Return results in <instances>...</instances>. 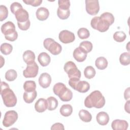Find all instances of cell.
<instances>
[{"label":"cell","instance_id":"cell-12","mask_svg":"<svg viewBox=\"0 0 130 130\" xmlns=\"http://www.w3.org/2000/svg\"><path fill=\"white\" fill-rule=\"evenodd\" d=\"M111 126L114 130H126L128 128V122L124 120L115 119L111 123Z\"/></svg>","mask_w":130,"mask_h":130},{"label":"cell","instance_id":"cell-43","mask_svg":"<svg viewBox=\"0 0 130 130\" xmlns=\"http://www.w3.org/2000/svg\"><path fill=\"white\" fill-rule=\"evenodd\" d=\"M5 38L6 40L9 41H11V42H13L14 41H15L17 38H18V33L16 31L9 34L8 35H6L5 36Z\"/></svg>","mask_w":130,"mask_h":130},{"label":"cell","instance_id":"cell-5","mask_svg":"<svg viewBox=\"0 0 130 130\" xmlns=\"http://www.w3.org/2000/svg\"><path fill=\"white\" fill-rule=\"evenodd\" d=\"M91 27L100 32H105L108 30L110 25L100 19V17L95 16L92 18L90 22Z\"/></svg>","mask_w":130,"mask_h":130},{"label":"cell","instance_id":"cell-33","mask_svg":"<svg viewBox=\"0 0 130 130\" xmlns=\"http://www.w3.org/2000/svg\"><path fill=\"white\" fill-rule=\"evenodd\" d=\"M17 77V74L15 70L11 69L7 71L5 74V78L8 81L15 80Z\"/></svg>","mask_w":130,"mask_h":130},{"label":"cell","instance_id":"cell-18","mask_svg":"<svg viewBox=\"0 0 130 130\" xmlns=\"http://www.w3.org/2000/svg\"><path fill=\"white\" fill-rule=\"evenodd\" d=\"M89 88L90 85L87 81L79 80L74 89L81 93H85L87 92Z\"/></svg>","mask_w":130,"mask_h":130},{"label":"cell","instance_id":"cell-10","mask_svg":"<svg viewBox=\"0 0 130 130\" xmlns=\"http://www.w3.org/2000/svg\"><path fill=\"white\" fill-rule=\"evenodd\" d=\"M51 83V77L47 73H43L39 77V83L43 88H48Z\"/></svg>","mask_w":130,"mask_h":130},{"label":"cell","instance_id":"cell-35","mask_svg":"<svg viewBox=\"0 0 130 130\" xmlns=\"http://www.w3.org/2000/svg\"><path fill=\"white\" fill-rule=\"evenodd\" d=\"M126 38V34L123 31H116L113 35L114 40L117 42H123Z\"/></svg>","mask_w":130,"mask_h":130},{"label":"cell","instance_id":"cell-31","mask_svg":"<svg viewBox=\"0 0 130 130\" xmlns=\"http://www.w3.org/2000/svg\"><path fill=\"white\" fill-rule=\"evenodd\" d=\"M0 50L3 54L7 55L11 53L13 50V47L10 44L4 43L1 45Z\"/></svg>","mask_w":130,"mask_h":130},{"label":"cell","instance_id":"cell-30","mask_svg":"<svg viewBox=\"0 0 130 130\" xmlns=\"http://www.w3.org/2000/svg\"><path fill=\"white\" fill-rule=\"evenodd\" d=\"M119 61L123 66H127L130 63V54L129 52L122 53L119 57Z\"/></svg>","mask_w":130,"mask_h":130},{"label":"cell","instance_id":"cell-14","mask_svg":"<svg viewBox=\"0 0 130 130\" xmlns=\"http://www.w3.org/2000/svg\"><path fill=\"white\" fill-rule=\"evenodd\" d=\"M2 32L5 35H8L15 31V26L11 21H7L1 26Z\"/></svg>","mask_w":130,"mask_h":130},{"label":"cell","instance_id":"cell-32","mask_svg":"<svg viewBox=\"0 0 130 130\" xmlns=\"http://www.w3.org/2000/svg\"><path fill=\"white\" fill-rule=\"evenodd\" d=\"M79 47H81L87 54L90 52L92 49V44L89 41H83L80 43Z\"/></svg>","mask_w":130,"mask_h":130},{"label":"cell","instance_id":"cell-22","mask_svg":"<svg viewBox=\"0 0 130 130\" xmlns=\"http://www.w3.org/2000/svg\"><path fill=\"white\" fill-rule=\"evenodd\" d=\"M37 96V91L35 90L31 92H24L23 93V100L26 103L30 104L33 102Z\"/></svg>","mask_w":130,"mask_h":130},{"label":"cell","instance_id":"cell-40","mask_svg":"<svg viewBox=\"0 0 130 130\" xmlns=\"http://www.w3.org/2000/svg\"><path fill=\"white\" fill-rule=\"evenodd\" d=\"M65 86H66L62 83L58 82V83H56L54 85L53 88V90L54 94L56 95H58L60 91Z\"/></svg>","mask_w":130,"mask_h":130},{"label":"cell","instance_id":"cell-28","mask_svg":"<svg viewBox=\"0 0 130 130\" xmlns=\"http://www.w3.org/2000/svg\"><path fill=\"white\" fill-rule=\"evenodd\" d=\"M36 84L35 81L32 80L26 81L23 84V88L26 92H31L35 90Z\"/></svg>","mask_w":130,"mask_h":130},{"label":"cell","instance_id":"cell-21","mask_svg":"<svg viewBox=\"0 0 130 130\" xmlns=\"http://www.w3.org/2000/svg\"><path fill=\"white\" fill-rule=\"evenodd\" d=\"M23 59L27 64H30L35 62V54L31 50H26L23 54Z\"/></svg>","mask_w":130,"mask_h":130},{"label":"cell","instance_id":"cell-13","mask_svg":"<svg viewBox=\"0 0 130 130\" xmlns=\"http://www.w3.org/2000/svg\"><path fill=\"white\" fill-rule=\"evenodd\" d=\"M73 57L78 62H83L86 58L87 53L81 47H78L74 50Z\"/></svg>","mask_w":130,"mask_h":130},{"label":"cell","instance_id":"cell-23","mask_svg":"<svg viewBox=\"0 0 130 130\" xmlns=\"http://www.w3.org/2000/svg\"><path fill=\"white\" fill-rule=\"evenodd\" d=\"M95 65L99 70H104L108 66V61L104 57H99L97 58L95 61Z\"/></svg>","mask_w":130,"mask_h":130},{"label":"cell","instance_id":"cell-9","mask_svg":"<svg viewBox=\"0 0 130 130\" xmlns=\"http://www.w3.org/2000/svg\"><path fill=\"white\" fill-rule=\"evenodd\" d=\"M59 39L60 42L64 44H68L74 41L75 36L73 32L68 30H63L59 34Z\"/></svg>","mask_w":130,"mask_h":130},{"label":"cell","instance_id":"cell-11","mask_svg":"<svg viewBox=\"0 0 130 130\" xmlns=\"http://www.w3.org/2000/svg\"><path fill=\"white\" fill-rule=\"evenodd\" d=\"M59 99L63 102H69L73 98V93L72 91L66 86L64 87L59 92L58 95Z\"/></svg>","mask_w":130,"mask_h":130},{"label":"cell","instance_id":"cell-36","mask_svg":"<svg viewBox=\"0 0 130 130\" xmlns=\"http://www.w3.org/2000/svg\"><path fill=\"white\" fill-rule=\"evenodd\" d=\"M77 34L79 38L81 39H87L90 36V32L89 30L84 27L79 28L77 31Z\"/></svg>","mask_w":130,"mask_h":130},{"label":"cell","instance_id":"cell-1","mask_svg":"<svg viewBox=\"0 0 130 130\" xmlns=\"http://www.w3.org/2000/svg\"><path fill=\"white\" fill-rule=\"evenodd\" d=\"M1 94L6 107H13L16 105L17 100L15 93L10 89L9 85L5 82L1 83Z\"/></svg>","mask_w":130,"mask_h":130},{"label":"cell","instance_id":"cell-29","mask_svg":"<svg viewBox=\"0 0 130 130\" xmlns=\"http://www.w3.org/2000/svg\"><path fill=\"white\" fill-rule=\"evenodd\" d=\"M96 74L95 69L92 66H87L85 68L84 71V75L85 77L87 79L93 78Z\"/></svg>","mask_w":130,"mask_h":130},{"label":"cell","instance_id":"cell-4","mask_svg":"<svg viewBox=\"0 0 130 130\" xmlns=\"http://www.w3.org/2000/svg\"><path fill=\"white\" fill-rule=\"evenodd\" d=\"M63 69L70 79H80L81 72L78 69L76 64L74 62L71 61L67 62L64 66Z\"/></svg>","mask_w":130,"mask_h":130},{"label":"cell","instance_id":"cell-45","mask_svg":"<svg viewBox=\"0 0 130 130\" xmlns=\"http://www.w3.org/2000/svg\"><path fill=\"white\" fill-rule=\"evenodd\" d=\"M124 99L126 100H128L129 99V87H128L126 89H125L124 93Z\"/></svg>","mask_w":130,"mask_h":130},{"label":"cell","instance_id":"cell-16","mask_svg":"<svg viewBox=\"0 0 130 130\" xmlns=\"http://www.w3.org/2000/svg\"><path fill=\"white\" fill-rule=\"evenodd\" d=\"M48 107L47 101V100L41 98L39 99L35 103V110L39 113H42L44 112L47 109Z\"/></svg>","mask_w":130,"mask_h":130},{"label":"cell","instance_id":"cell-15","mask_svg":"<svg viewBox=\"0 0 130 130\" xmlns=\"http://www.w3.org/2000/svg\"><path fill=\"white\" fill-rule=\"evenodd\" d=\"M15 15L17 22H24L29 20V14L27 11L23 8L17 11Z\"/></svg>","mask_w":130,"mask_h":130},{"label":"cell","instance_id":"cell-38","mask_svg":"<svg viewBox=\"0 0 130 130\" xmlns=\"http://www.w3.org/2000/svg\"><path fill=\"white\" fill-rule=\"evenodd\" d=\"M58 8L62 10H69L70 2L68 0H59L58 1Z\"/></svg>","mask_w":130,"mask_h":130},{"label":"cell","instance_id":"cell-41","mask_svg":"<svg viewBox=\"0 0 130 130\" xmlns=\"http://www.w3.org/2000/svg\"><path fill=\"white\" fill-rule=\"evenodd\" d=\"M17 25L18 27L22 30H27L30 25V22L29 20L24 22H17Z\"/></svg>","mask_w":130,"mask_h":130},{"label":"cell","instance_id":"cell-26","mask_svg":"<svg viewBox=\"0 0 130 130\" xmlns=\"http://www.w3.org/2000/svg\"><path fill=\"white\" fill-rule=\"evenodd\" d=\"M79 116L83 121L89 122L92 119L91 114L87 110L82 109L79 112Z\"/></svg>","mask_w":130,"mask_h":130},{"label":"cell","instance_id":"cell-2","mask_svg":"<svg viewBox=\"0 0 130 130\" xmlns=\"http://www.w3.org/2000/svg\"><path fill=\"white\" fill-rule=\"evenodd\" d=\"M105 104V99L99 90H95L91 92L85 99L84 105L88 108L95 107L103 108Z\"/></svg>","mask_w":130,"mask_h":130},{"label":"cell","instance_id":"cell-19","mask_svg":"<svg viewBox=\"0 0 130 130\" xmlns=\"http://www.w3.org/2000/svg\"><path fill=\"white\" fill-rule=\"evenodd\" d=\"M98 123L101 125H105L108 124L109 121V116L107 113L105 112H99L96 116Z\"/></svg>","mask_w":130,"mask_h":130},{"label":"cell","instance_id":"cell-6","mask_svg":"<svg viewBox=\"0 0 130 130\" xmlns=\"http://www.w3.org/2000/svg\"><path fill=\"white\" fill-rule=\"evenodd\" d=\"M18 119V114L14 110L8 111L6 112L4 119L3 120V124L5 127H9L12 125Z\"/></svg>","mask_w":130,"mask_h":130},{"label":"cell","instance_id":"cell-20","mask_svg":"<svg viewBox=\"0 0 130 130\" xmlns=\"http://www.w3.org/2000/svg\"><path fill=\"white\" fill-rule=\"evenodd\" d=\"M38 60L42 67H46L50 63L51 58L46 52H43L39 54L38 57Z\"/></svg>","mask_w":130,"mask_h":130},{"label":"cell","instance_id":"cell-7","mask_svg":"<svg viewBox=\"0 0 130 130\" xmlns=\"http://www.w3.org/2000/svg\"><path fill=\"white\" fill-rule=\"evenodd\" d=\"M86 11L88 14L91 15H96L100 10L99 1L86 0Z\"/></svg>","mask_w":130,"mask_h":130},{"label":"cell","instance_id":"cell-27","mask_svg":"<svg viewBox=\"0 0 130 130\" xmlns=\"http://www.w3.org/2000/svg\"><path fill=\"white\" fill-rule=\"evenodd\" d=\"M47 109L49 111H53L55 110L58 106V101L57 99L53 96H50L47 98Z\"/></svg>","mask_w":130,"mask_h":130},{"label":"cell","instance_id":"cell-25","mask_svg":"<svg viewBox=\"0 0 130 130\" xmlns=\"http://www.w3.org/2000/svg\"><path fill=\"white\" fill-rule=\"evenodd\" d=\"M100 18L102 20L107 23L110 26L114 22V17L113 14L109 12H105L101 15Z\"/></svg>","mask_w":130,"mask_h":130},{"label":"cell","instance_id":"cell-3","mask_svg":"<svg viewBox=\"0 0 130 130\" xmlns=\"http://www.w3.org/2000/svg\"><path fill=\"white\" fill-rule=\"evenodd\" d=\"M43 45L46 49L54 55L59 54L62 50L61 45L52 38H47L45 39Z\"/></svg>","mask_w":130,"mask_h":130},{"label":"cell","instance_id":"cell-24","mask_svg":"<svg viewBox=\"0 0 130 130\" xmlns=\"http://www.w3.org/2000/svg\"><path fill=\"white\" fill-rule=\"evenodd\" d=\"M60 113L64 117L70 116L73 112V108L71 105L65 104L61 106L60 108Z\"/></svg>","mask_w":130,"mask_h":130},{"label":"cell","instance_id":"cell-8","mask_svg":"<svg viewBox=\"0 0 130 130\" xmlns=\"http://www.w3.org/2000/svg\"><path fill=\"white\" fill-rule=\"evenodd\" d=\"M39 72V67L36 62L27 64V67L23 71V75L26 78L36 77Z\"/></svg>","mask_w":130,"mask_h":130},{"label":"cell","instance_id":"cell-34","mask_svg":"<svg viewBox=\"0 0 130 130\" xmlns=\"http://www.w3.org/2000/svg\"><path fill=\"white\" fill-rule=\"evenodd\" d=\"M57 14L58 17L62 19V20H65L69 18L70 15V11L69 10H62L59 8H58L57 10Z\"/></svg>","mask_w":130,"mask_h":130},{"label":"cell","instance_id":"cell-37","mask_svg":"<svg viewBox=\"0 0 130 130\" xmlns=\"http://www.w3.org/2000/svg\"><path fill=\"white\" fill-rule=\"evenodd\" d=\"M8 15V10L7 8L4 5L0 6V20L3 21L6 19Z\"/></svg>","mask_w":130,"mask_h":130},{"label":"cell","instance_id":"cell-39","mask_svg":"<svg viewBox=\"0 0 130 130\" xmlns=\"http://www.w3.org/2000/svg\"><path fill=\"white\" fill-rule=\"evenodd\" d=\"M23 8L22 5L18 2H14L10 6V10L13 14H15L16 12L19 9Z\"/></svg>","mask_w":130,"mask_h":130},{"label":"cell","instance_id":"cell-44","mask_svg":"<svg viewBox=\"0 0 130 130\" xmlns=\"http://www.w3.org/2000/svg\"><path fill=\"white\" fill-rule=\"evenodd\" d=\"M51 130H54V129H62L64 130V126L61 123H55L54 124H53L51 127Z\"/></svg>","mask_w":130,"mask_h":130},{"label":"cell","instance_id":"cell-42","mask_svg":"<svg viewBox=\"0 0 130 130\" xmlns=\"http://www.w3.org/2000/svg\"><path fill=\"white\" fill-rule=\"evenodd\" d=\"M23 2L26 5H31L33 7H38L42 3V0H23Z\"/></svg>","mask_w":130,"mask_h":130},{"label":"cell","instance_id":"cell-46","mask_svg":"<svg viewBox=\"0 0 130 130\" xmlns=\"http://www.w3.org/2000/svg\"><path fill=\"white\" fill-rule=\"evenodd\" d=\"M129 101L128 100L127 101V102L125 104V106H124V109L125 110V111H126L127 113H129Z\"/></svg>","mask_w":130,"mask_h":130},{"label":"cell","instance_id":"cell-17","mask_svg":"<svg viewBox=\"0 0 130 130\" xmlns=\"http://www.w3.org/2000/svg\"><path fill=\"white\" fill-rule=\"evenodd\" d=\"M36 15L39 20L44 21L48 18L49 12L47 8L45 7H40L37 9Z\"/></svg>","mask_w":130,"mask_h":130}]
</instances>
